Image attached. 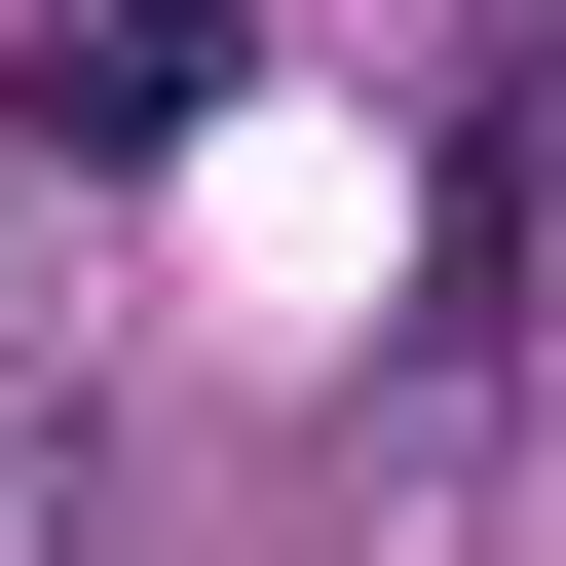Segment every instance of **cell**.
<instances>
[{"instance_id": "1", "label": "cell", "mask_w": 566, "mask_h": 566, "mask_svg": "<svg viewBox=\"0 0 566 566\" xmlns=\"http://www.w3.org/2000/svg\"><path fill=\"white\" fill-rule=\"evenodd\" d=\"M39 114H76V151H151V114H227V0H39Z\"/></svg>"}, {"instance_id": "2", "label": "cell", "mask_w": 566, "mask_h": 566, "mask_svg": "<svg viewBox=\"0 0 566 566\" xmlns=\"http://www.w3.org/2000/svg\"><path fill=\"white\" fill-rule=\"evenodd\" d=\"M39 491H76V340L0 303V566H39Z\"/></svg>"}]
</instances>
